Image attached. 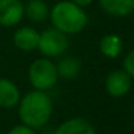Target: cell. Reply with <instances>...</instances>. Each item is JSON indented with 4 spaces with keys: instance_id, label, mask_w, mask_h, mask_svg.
<instances>
[{
    "instance_id": "30bf717a",
    "label": "cell",
    "mask_w": 134,
    "mask_h": 134,
    "mask_svg": "<svg viewBox=\"0 0 134 134\" xmlns=\"http://www.w3.org/2000/svg\"><path fill=\"white\" fill-rule=\"evenodd\" d=\"M101 9L113 18H125L134 12V0H98Z\"/></svg>"
},
{
    "instance_id": "ba28073f",
    "label": "cell",
    "mask_w": 134,
    "mask_h": 134,
    "mask_svg": "<svg viewBox=\"0 0 134 134\" xmlns=\"http://www.w3.org/2000/svg\"><path fill=\"white\" fill-rule=\"evenodd\" d=\"M19 87L9 78H0V108L10 110L18 107L20 101Z\"/></svg>"
},
{
    "instance_id": "5bb4252c",
    "label": "cell",
    "mask_w": 134,
    "mask_h": 134,
    "mask_svg": "<svg viewBox=\"0 0 134 134\" xmlns=\"http://www.w3.org/2000/svg\"><path fill=\"white\" fill-rule=\"evenodd\" d=\"M122 69H124L131 78H134V49H131L130 52L125 55L124 61H122Z\"/></svg>"
},
{
    "instance_id": "7c38bea8",
    "label": "cell",
    "mask_w": 134,
    "mask_h": 134,
    "mask_svg": "<svg viewBox=\"0 0 134 134\" xmlns=\"http://www.w3.org/2000/svg\"><path fill=\"white\" fill-rule=\"evenodd\" d=\"M25 16L33 23H41L49 18V7L45 0H29L25 6Z\"/></svg>"
},
{
    "instance_id": "6da1fadb",
    "label": "cell",
    "mask_w": 134,
    "mask_h": 134,
    "mask_svg": "<svg viewBox=\"0 0 134 134\" xmlns=\"http://www.w3.org/2000/svg\"><path fill=\"white\" fill-rule=\"evenodd\" d=\"M53 113V102L45 91L32 90L20 97L18 104V115L22 124L30 128H41L49 122Z\"/></svg>"
},
{
    "instance_id": "3957f363",
    "label": "cell",
    "mask_w": 134,
    "mask_h": 134,
    "mask_svg": "<svg viewBox=\"0 0 134 134\" xmlns=\"http://www.w3.org/2000/svg\"><path fill=\"white\" fill-rule=\"evenodd\" d=\"M29 82L33 87V90L38 91H51L56 84H58V71H56V64L51 61V58H39L30 64L29 71H27Z\"/></svg>"
},
{
    "instance_id": "9a60e30c",
    "label": "cell",
    "mask_w": 134,
    "mask_h": 134,
    "mask_svg": "<svg viewBox=\"0 0 134 134\" xmlns=\"http://www.w3.org/2000/svg\"><path fill=\"white\" fill-rule=\"evenodd\" d=\"M7 134H36V130L27 127L25 124H19V125H15V127L10 128L7 131Z\"/></svg>"
},
{
    "instance_id": "4fadbf2b",
    "label": "cell",
    "mask_w": 134,
    "mask_h": 134,
    "mask_svg": "<svg viewBox=\"0 0 134 134\" xmlns=\"http://www.w3.org/2000/svg\"><path fill=\"white\" fill-rule=\"evenodd\" d=\"M56 71H58L59 78L74 79L78 76L79 71H81V64L76 58L65 56V58L59 59V62L56 64Z\"/></svg>"
},
{
    "instance_id": "7a4b0ae2",
    "label": "cell",
    "mask_w": 134,
    "mask_h": 134,
    "mask_svg": "<svg viewBox=\"0 0 134 134\" xmlns=\"http://www.w3.org/2000/svg\"><path fill=\"white\" fill-rule=\"evenodd\" d=\"M49 19L52 27L61 30L65 35H75L85 29L88 16L84 7L72 3L71 0H61L49 10Z\"/></svg>"
},
{
    "instance_id": "277c9868",
    "label": "cell",
    "mask_w": 134,
    "mask_h": 134,
    "mask_svg": "<svg viewBox=\"0 0 134 134\" xmlns=\"http://www.w3.org/2000/svg\"><path fill=\"white\" fill-rule=\"evenodd\" d=\"M68 46H69L68 35L55 27H48L39 33L38 49L45 58H59L66 52Z\"/></svg>"
},
{
    "instance_id": "2e32d148",
    "label": "cell",
    "mask_w": 134,
    "mask_h": 134,
    "mask_svg": "<svg viewBox=\"0 0 134 134\" xmlns=\"http://www.w3.org/2000/svg\"><path fill=\"white\" fill-rule=\"evenodd\" d=\"M71 2L78 4V6H81V7H87V6H90V4L94 3V0H71Z\"/></svg>"
},
{
    "instance_id": "8fae6325",
    "label": "cell",
    "mask_w": 134,
    "mask_h": 134,
    "mask_svg": "<svg viewBox=\"0 0 134 134\" xmlns=\"http://www.w3.org/2000/svg\"><path fill=\"white\" fill-rule=\"evenodd\" d=\"M99 52L110 59H115L122 52V39L117 33L104 35L99 41Z\"/></svg>"
},
{
    "instance_id": "52a82bcc",
    "label": "cell",
    "mask_w": 134,
    "mask_h": 134,
    "mask_svg": "<svg viewBox=\"0 0 134 134\" xmlns=\"http://www.w3.org/2000/svg\"><path fill=\"white\" fill-rule=\"evenodd\" d=\"M39 32L32 26H22L13 35V43L19 51L23 52H32L38 49Z\"/></svg>"
},
{
    "instance_id": "9c48e42d",
    "label": "cell",
    "mask_w": 134,
    "mask_h": 134,
    "mask_svg": "<svg viewBox=\"0 0 134 134\" xmlns=\"http://www.w3.org/2000/svg\"><path fill=\"white\" fill-rule=\"evenodd\" d=\"M53 134H97V131L88 120L74 117V118L65 120L61 125H58Z\"/></svg>"
},
{
    "instance_id": "8992f818",
    "label": "cell",
    "mask_w": 134,
    "mask_h": 134,
    "mask_svg": "<svg viewBox=\"0 0 134 134\" xmlns=\"http://www.w3.org/2000/svg\"><path fill=\"white\" fill-rule=\"evenodd\" d=\"M25 18V4L22 0H0V26L13 27Z\"/></svg>"
},
{
    "instance_id": "5b68a950",
    "label": "cell",
    "mask_w": 134,
    "mask_h": 134,
    "mask_svg": "<svg viewBox=\"0 0 134 134\" xmlns=\"http://www.w3.org/2000/svg\"><path fill=\"white\" fill-rule=\"evenodd\" d=\"M131 76L125 72L124 69H118V71H113L111 74H108L105 78L104 87L105 91L110 97L114 98H121V97L127 95L131 90Z\"/></svg>"
}]
</instances>
